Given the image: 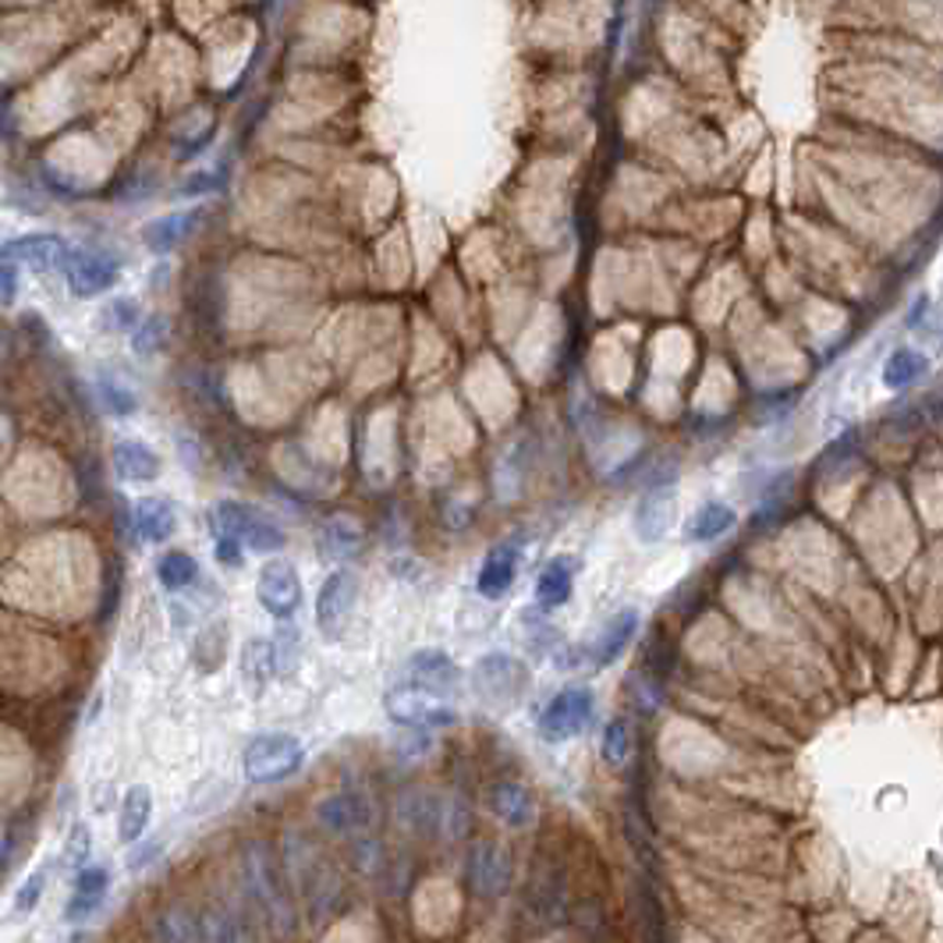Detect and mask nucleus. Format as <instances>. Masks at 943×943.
Here are the masks:
<instances>
[{"mask_svg":"<svg viewBox=\"0 0 943 943\" xmlns=\"http://www.w3.org/2000/svg\"><path fill=\"white\" fill-rule=\"evenodd\" d=\"M255 599H260V607L270 618L277 621L295 618L298 607H302V578H298L295 564L284 561V557L266 561L260 568V578H255Z\"/></svg>","mask_w":943,"mask_h":943,"instance_id":"nucleus-5","label":"nucleus"},{"mask_svg":"<svg viewBox=\"0 0 943 943\" xmlns=\"http://www.w3.org/2000/svg\"><path fill=\"white\" fill-rule=\"evenodd\" d=\"M575 571H578L575 557H550L536 578V604L542 610L564 607L571 599V589H575Z\"/></svg>","mask_w":943,"mask_h":943,"instance_id":"nucleus-15","label":"nucleus"},{"mask_svg":"<svg viewBox=\"0 0 943 943\" xmlns=\"http://www.w3.org/2000/svg\"><path fill=\"white\" fill-rule=\"evenodd\" d=\"M362 539H366L362 525L348 518V514H334V518H326L320 528V547L331 557H351L362 547Z\"/></svg>","mask_w":943,"mask_h":943,"instance_id":"nucleus-24","label":"nucleus"},{"mask_svg":"<svg viewBox=\"0 0 943 943\" xmlns=\"http://www.w3.org/2000/svg\"><path fill=\"white\" fill-rule=\"evenodd\" d=\"M104 320L110 331H135L139 320H142V309L139 302H132V298H114V306H107Z\"/></svg>","mask_w":943,"mask_h":943,"instance_id":"nucleus-34","label":"nucleus"},{"mask_svg":"<svg viewBox=\"0 0 943 943\" xmlns=\"http://www.w3.org/2000/svg\"><path fill=\"white\" fill-rule=\"evenodd\" d=\"M678 518V493L675 486H649L635 504V536L642 542H660Z\"/></svg>","mask_w":943,"mask_h":943,"instance_id":"nucleus-10","label":"nucleus"},{"mask_svg":"<svg viewBox=\"0 0 943 943\" xmlns=\"http://www.w3.org/2000/svg\"><path fill=\"white\" fill-rule=\"evenodd\" d=\"M306 763V745L295 735L270 731L249 741L246 755H241V769L252 784H277L295 777Z\"/></svg>","mask_w":943,"mask_h":943,"instance_id":"nucleus-2","label":"nucleus"},{"mask_svg":"<svg viewBox=\"0 0 943 943\" xmlns=\"http://www.w3.org/2000/svg\"><path fill=\"white\" fill-rule=\"evenodd\" d=\"M593 709H596V695L589 689H564L557 692L547 706H542L539 720H536V735L550 745H561V741L578 738L585 727L593 720Z\"/></svg>","mask_w":943,"mask_h":943,"instance_id":"nucleus-4","label":"nucleus"},{"mask_svg":"<svg viewBox=\"0 0 943 943\" xmlns=\"http://www.w3.org/2000/svg\"><path fill=\"white\" fill-rule=\"evenodd\" d=\"M217 561L224 568H241V561H246V557H241V542L231 536H217Z\"/></svg>","mask_w":943,"mask_h":943,"instance_id":"nucleus-37","label":"nucleus"},{"mask_svg":"<svg viewBox=\"0 0 943 943\" xmlns=\"http://www.w3.org/2000/svg\"><path fill=\"white\" fill-rule=\"evenodd\" d=\"M164 337H167V323H164L160 317H153V320H139L135 334H132V345H135L139 355H153V351H160Z\"/></svg>","mask_w":943,"mask_h":943,"instance_id":"nucleus-33","label":"nucleus"},{"mask_svg":"<svg viewBox=\"0 0 943 943\" xmlns=\"http://www.w3.org/2000/svg\"><path fill=\"white\" fill-rule=\"evenodd\" d=\"M735 522H738V514H735L731 504L709 500V504L699 508L689 518V525H684V539H689V542H713V539H720V536L731 533Z\"/></svg>","mask_w":943,"mask_h":943,"instance_id":"nucleus-23","label":"nucleus"},{"mask_svg":"<svg viewBox=\"0 0 943 943\" xmlns=\"http://www.w3.org/2000/svg\"><path fill=\"white\" fill-rule=\"evenodd\" d=\"M0 252L11 255L19 266L47 274V270H64L71 246L57 235H22V238H11L8 246H0Z\"/></svg>","mask_w":943,"mask_h":943,"instance_id":"nucleus-12","label":"nucleus"},{"mask_svg":"<svg viewBox=\"0 0 943 943\" xmlns=\"http://www.w3.org/2000/svg\"><path fill=\"white\" fill-rule=\"evenodd\" d=\"M153 936L156 940H203V916L175 908V911H167V916L156 919Z\"/></svg>","mask_w":943,"mask_h":943,"instance_id":"nucleus-28","label":"nucleus"},{"mask_svg":"<svg viewBox=\"0 0 943 943\" xmlns=\"http://www.w3.org/2000/svg\"><path fill=\"white\" fill-rule=\"evenodd\" d=\"M405 678L411 689H419L433 699H444L462 689V667L451 660L444 649H416L405 664Z\"/></svg>","mask_w":943,"mask_h":943,"instance_id":"nucleus-7","label":"nucleus"},{"mask_svg":"<svg viewBox=\"0 0 943 943\" xmlns=\"http://www.w3.org/2000/svg\"><path fill=\"white\" fill-rule=\"evenodd\" d=\"M468 681H472V692H476L486 706L504 709L525 695L528 670L518 656H511V653H486L476 660V667H472Z\"/></svg>","mask_w":943,"mask_h":943,"instance_id":"nucleus-3","label":"nucleus"},{"mask_svg":"<svg viewBox=\"0 0 943 943\" xmlns=\"http://www.w3.org/2000/svg\"><path fill=\"white\" fill-rule=\"evenodd\" d=\"M355 599H359V578H355V571L337 568L317 596V624L326 638H337L345 632Z\"/></svg>","mask_w":943,"mask_h":943,"instance_id":"nucleus-8","label":"nucleus"},{"mask_svg":"<svg viewBox=\"0 0 943 943\" xmlns=\"http://www.w3.org/2000/svg\"><path fill=\"white\" fill-rule=\"evenodd\" d=\"M96 397H99V405H104L110 416H132V411L139 408V397L132 394L124 387V383H118V380H110V377H99L96 380Z\"/></svg>","mask_w":943,"mask_h":943,"instance_id":"nucleus-30","label":"nucleus"},{"mask_svg":"<svg viewBox=\"0 0 943 943\" xmlns=\"http://www.w3.org/2000/svg\"><path fill=\"white\" fill-rule=\"evenodd\" d=\"M43 887H47V873H39V869H36V873H28L22 880L19 894H14V911H19V916H28V911L39 905Z\"/></svg>","mask_w":943,"mask_h":943,"instance_id":"nucleus-35","label":"nucleus"},{"mask_svg":"<svg viewBox=\"0 0 943 943\" xmlns=\"http://www.w3.org/2000/svg\"><path fill=\"white\" fill-rule=\"evenodd\" d=\"M156 578H160L167 593H184L199 582V561L184 550H167L156 561Z\"/></svg>","mask_w":943,"mask_h":943,"instance_id":"nucleus-25","label":"nucleus"},{"mask_svg":"<svg viewBox=\"0 0 943 943\" xmlns=\"http://www.w3.org/2000/svg\"><path fill=\"white\" fill-rule=\"evenodd\" d=\"M926 373V355L911 351V348H897L891 351V359L883 362V383L891 391H902L908 383H916Z\"/></svg>","mask_w":943,"mask_h":943,"instance_id":"nucleus-26","label":"nucleus"},{"mask_svg":"<svg viewBox=\"0 0 943 943\" xmlns=\"http://www.w3.org/2000/svg\"><path fill=\"white\" fill-rule=\"evenodd\" d=\"M518 561H522V550L514 542H500V547L486 557L482 568H479V578H476V589L482 599H500L504 596L514 578H518Z\"/></svg>","mask_w":943,"mask_h":943,"instance_id":"nucleus-14","label":"nucleus"},{"mask_svg":"<svg viewBox=\"0 0 943 943\" xmlns=\"http://www.w3.org/2000/svg\"><path fill=\"white\" fill-rule=\"evenodd\" d=\"M118 260L99 249H71L64 260V280L75 298H96L118 284Z\"/></svg>","mask_w":943,"mask_h":943,"instance_id":"nucleus-6","label":"nucleus"},{"mask_svg":"<svg viewBox=\"0 0 943 943\" xmlns=\"http://www.w3.org/2000/svg\"><path fill=\"white\" fill-rule=\"evenodd\" d=\"M153 820V791L146 784H132L121 798V812H118V834L124 845H135V840L146 834V826Z\"/></svg>","mask_w":943,"mask_h":943,"instance_id":"nucleus-21","label":"nucleus"},{"mask_svg":"<svg viewBox=\"0 0 943 943\" xmlns=\"http://www.w3.org/2000/svg\"><path fill=\"white\" fill-rule=\"evenodd\" d=\"M89 851H93V834H89V826H85V823H75V826H71V834H68V845H64L61 862H64L68 869H82L85 862H89Z\"/></svg>","mask_w":943,"mask_h":943,"instance_id":"nucleus-32","label":"nucleus"},{"mask_svg":"<svg viewBox=\"0 0 943 943\" xmlns=\"http://www.w3.org/2000/svg\"><path fill=\"white\" fill-rule=\"evenodd\" d=\"M490 809H493L497 820H504L508 826H514V831H525V826L536 823V798H533V791L522 788V784H514V780L493 784Z\"/></svg>","mask_w":943,"mask_h":943,"instance_id":"nucleus-16","label":"nucleus"},{"mask_svg":"<svg viewBox=\"0 0 943 943\" xmlns=\"http://www.w3.org/2000/svg\"><path fill=\"white\" fill-rule=\"evenodd\" d=\"M249 876H252L255 897L263 902V908H270L280 919H288V891H280V883L274 876V859L266 855V848H252Z\"/></svg>","mask_w":943,"mask_h":943,"instance_id":"nucleus-22","label":"nucleus"},{"mask_svg":"<svg viewBox=\"0 0 943 943\" xmlns=\"http://www.w3.org/2000/svg\"><path fill=\"white\" fill-rule=\"evenodd\" d=\"M107 883H110V873L99 866H82L79 869V880H75V894H71V902L64 908L68 922H82L89 919L93 911L104 905L107 897Z\"/></svg>","mask_w":943,"mask_h":943,"instance_id":"nucleus-19","label":"nucleus"},{"mask_svg":"<svg viewBox=\"0 0 943 943\" xmlns=\"http://www.w3.org/2000/svg\"><path fill=\"white\" fill-rule=\"evenodd\" d=\"M320 820L331 826V831H355V826H366L369 820V809L359 802V798H331V802L320 805Z\"/></svg>","mask_w":943,"mask_h":943,"instance_id":"nucleus-27","label":"nucleus"},{"mask_svg":"<svg viewBox=\"0 0 943 943\" xmlns=\"http://www.w3.org/2000/svg\"><path fill=\"white\" fill-rule=\"evenodd\" d=\"M387 713L391 720L405 724V727H426V731H437V727H451L454 720H458V713H454L451 706H444L440 699L426 695L419 689H394L387 695Z\"/></svg>","mask_w":943,"mask_h":943,"instance_id":"nucleus-9","label":"nucleus"},{"mask_svg":"<svg viewBox=\"0 0 943 943\" xmlns=\"http://www.w3.org/2000/svg\"><path fill=\"white\" fill-rule=\"evenodd\" d=\"M135 536L142 542H167L178 528V511L164 497H142L135 504Z\"/></svg>","mask_w":943,"mask_h":943,"instance_id":"nucleus-17","label":"nucleus"},{"mask_svg":"<svg viewBox=\"0 0 943 943\" xmlns=\"http://www.w3.org/2000/svg\"><path fill=\"white\" fill-rule=\"evenodd\" d=\"M210 528H213V536H231L246 550H255V553H277L284 550V542H288L284 528L270 518L266 511L241 504V500H220V504L213 508Z\"/></svg>","mask_w":943,"mask_h":943,"instance_id":"nucleus-1","label":"nucleus"},{"mask_svg":"<svg viewBox=\"0 0 943 943\" xmlns=\"http://www.w3.org/2000/svg\"><path fill=\"white\" fill-rule=\"evenodd\" d=\"M19 274H22V266L14 263L11 255L0 252V302L4 306H11L14 298H19Z\"/></svg>","mask_w":943,"mask_h":943,"instance_id":"nucleus-36","label":"nucleus"},{"mask_svg":"<svg viewBox=\"0 0 943 943\" xmlns=\"http://www.w3.org/2000/svg\"><path fill=\"white\" fill-rule=\"evenodd\" d=\"M110 462H114V472H118L124 482H153L164 468L160 454L146 444H139V440H121V444H114Z\"/></svg>","mask_w":943,"mask_h":943,"instance_id":"nucleus-18","label":"nucleus"},{"mask_svg":"<svg viewBox=\"0 0 943 943\" xmlns=\"http://www.w3.org/2000/svg\"><path fill=\"white\" fill-rule=\"evenodd\" d=\"M156 851H160V845H150V848H142V851H132V859H128V866H132V869L150 866V859H156Z\"/></svg>","mask_w":943,"mask_h":943,"instance_id":"nucleus-38","label":"nucleus"},{"mask_svg":"<svg viewBox=\"0 0 943 943\" xmlns=\"http://www.w3.org/2000/svg\"><path fill=\"white\" fill-rule=\"evenodd\" d=\"M468 883L482 897H500L511 887V855L493 840H482L468 855Z\"/></svg>","mask_w":943,"mask_h":943,"instance_id":"nucleus-11","label":"nucleus"},{"mask_svg":"<svg viewBox=\"0 0 943 943\" xmlns=\"http://www.w3.org/2000/svg\"><path fill=\"white\" fill-rule=\"evenodd\" d=\"M599 752H604V760L610 766L628 763V755H632V731H628L624 720H610L604 727V749H599Z\"/></svg>","mask_w":943,"mask_h":943,"instance_id":"nucleus-31","label":"nucleus"},{"mask_svg":"<svg viewBox=\"0 0 943 943\" xmlns=\"http://www.w3.org/2000/svg\"><path fill=\"white\" fill-rule=\"evenodd\" d=\"M199 217H203L199 210H181V213H167V217H156L153 224H146L142 241H146L153 252H170L195 231Z\"/></svg>","mask_w":943,"mask_h":943,"instance_id":"nucleus-20","label":"nucleus"},{"mask_svg":"<svg viewBox=\"0 0 943 943\" xmlns=\"http://www.w3.org/2000/svg\"><path fill=\"white\" fill-rule=\"evenodd\" d=\"M241 660H246V678L252 681V689H263V684L274 678V664H277V656H274V642H249L246 646V653H241Z\"/></svg>","mask_w":943,"mask_h":943,"instance_id":"nucleus-29","label":"nucleus"},{"mask_svg":"<svg viewBox=\"0 0 943 943\" xmlns=\"http://www.w3.org/2000/svg\"><path fill=\"white\" fill-rule=\"evenodd\" d=\"M635 632H638V610H635V607H624V610H618V613H613V618L604 624V632L596 635L593 646L582 649V656H585L589 664H596V667H610L628 646H632Z\"/></svg>","mask_w":943,"mask_h":943,"instance_id":"nucleus-13","label":"nucleus"}]
</instances>
